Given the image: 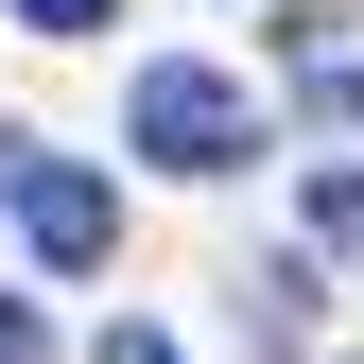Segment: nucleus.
I'll use <instances>...</instances> for the list:
<instances>
[{"mask_svg": "<svg viewBox=\"0 0 364 364\" xmlns=\"http://www.w3.org/2000/svg\"><path fill=\"white\" fill-rule=\"evenodd\" d=\"M122 139H139L156 173H243V156H260V105H243L225 70H191V53H173V70H139Z\"/></svg>", "mask_w": 364, "mask_h": 364, "instance_id": "obj_1", "label": "nucleus"}, {"mask_svg": "<svg viewBox=\"0 0 364 364\" xmlns=\"http://www.w3.org/2000/svg\"><path fill=\"white\" fill-rule=\"evenodd\" d=\"M243 330H260V347H295V330H312V278H295V260H260V278H243Z\"/></svg>", "mask_w": 364, "mask_h": 364, "instance_id": "obj_2", "label": "nucleus"}, {"mask_svg": "<svg viewBox=\"0 0 364 364\" xmlns=\"http://www.w3.org/2000/svg\"><path fill=\"white\" fill-rule=\"evenodd\" d=\"M312 243H330V260H364V173H312Z\"/></svg>", "mask_w": 364, "mask_h": 364, "instance_id": "obj_3", "label": "nucleus"}, {"mask_svg": "<svg viewBox=\"0 0 364 364\" xmlns=\"http://www.w3.org/2000/svg\"><path fill=\"white\" fill-rule=\"evenodd\" d=\"M0 364H53V312L35 295H0Z\"/></svg>", "mask_w": 364, "mask_h": 364, "instance_id": "obj_4", "label": "nucleus"}, {"mask_svg": "<svg viewBox=\"0 0 364 364\" xmlns=\"http://www.w3.org/2000/svg\"><path fill=\"white\" fill-rule=\"evenodd\" d=\"M18 18H35V35H105L122 0H18Z\"/></svg>", "mask_w": 364, "mask_h": 364, "instance_id": "obj_5", "label": "nucleus"}, {"mask_svg": "<svg viewBox=\"0 0 364 364\" xmlns=\"http://www.w3.org/2000/svg\"><path fill=\"white\" fill-rule=\"evenodd\" d=\"M105 364H191V347H173V330H105Z\"/></svg>", "mask_w": 364, "mask_h": 364, "instance_id": "obj_6", "label": "nucleus"}]
</instances>
